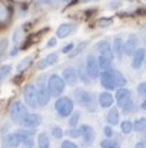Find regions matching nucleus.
Segmentation results:
<instances>
[{"mask_svg":"<svg viewBox=\"0 0 146 148\" xmlns=\"http://www.w3.org/2000/svg\"><path fill=\"white\" fill-rule=\"evenodd\" d=\"M73 97H75V101L82 108H85L86 111H89V112H95L96 111V99H95V95L92 92H89L88 89L77 88V89H75Z\"/></svg>","mask_w":146,"mask_h":148,"instance_id":"f257e3e1","label":"nucleus"},{"mask_svg":"<svg viewBox=\"0 0 146 148\" xmlns=\"http://www.w3.org/2000/svg\"><path fill=\"white\" fill-rule=\"evenodd\" d=\"M46 85H48L50 97H53V98L62 97V94H63L65 89H66V82H65L63 78L59 76L57 73H52V75L49 76L48 81H46Z\"/></svg>","mask_w":146,"mask_h":148,"instance_id":"f03ea898","label":"nucleus"},{"mask_svg":"<svg viewBox=\"0 0 146 148\" xmlns=\"http://www.w3.org/2000/svg\"><path fill=\"white\" fill-rule=\"evenodd\" d=\"M75 102L73 99L69 98V97H59L54 102V109H56V114L60 116V118H67L72 115V112L75 111Z\"/></svg>","mask_w":146,"mask_h":148,"instance_id":"7ed1b4c3","label":"nucleus"},{"mask_svg":"<svg viewBox=\"0 0 146 148\" xmlns=\"http://www.w3.org/2000/svg\"><path fill=\"white\" fill-rule=\"evenodd\" d=\"M9 114H10V119H12L13 122L22 124L23 118L29 114V112H27V105L23 103L22 101H14V102L10 105Z\"/></svg>","mask_w":146,"mask_h":148,"instance_id":"20e7f679","label":"nucleus"},{"mask_svg":"<svg viewBox=\"0 0 146 148\" xmlns=\"http://www.w3.org/2000/svg\"><path fill=\"white\" fill-rule=\"evenodd\" d=\"M45 78H40V81L36 85V102L37 106H46L50 101V94H49L48 85L43 82Z\"/></svg>","mask_w":146,"mask_h":148,"instance_id":"39448f33","label":"nucleus"},{"mask_svg":"<svg viewBox=\"0 0 146 148\" xmlns=\"http://www.w3.org/2000/svg\"><path fill=\"white\" fill-rule=\"evenodd\" d=\"M85 69L89 75L90 79H97L100 78V68H99V63H97V56L89 53L86 56V60H85Z\"/></svg>","mask_w":146,"mask_h":148,"instance_id":"423d86ee","label":"nucleus"},{"mask_svg":"<svg viewBox=\"0 0 146 148\" xmlns=\"http://www.w3.org/2000/svg\"><path fill=\"white\" fill-rule=\"evenodd\" d=\"M100 84L106 91H112V89H117L116 86V78H115V71L109 69V71H103L100 73Z\"/></svg>","mask_w":146,"mask_h":148,"instance_id":"0eeeda50","label":"nucleus"},{"mask_svg":"<svg viewBox=\"0 0 146 148\" xmlns=\"http://www.w3.org/2000/svg\"><path fill=\"white\" fill-rule=\"evenodd\" d=\"M23 99L24 103L30 108H37V102H36V85L29 84L26 85V88L23 89Z\"/></svg>","mask_w":146,"mask_h":148,"instance_id":"6e6552de","label":"nucleus"},{"mask_svg":"<svg viewBox=\"0 0 146 148\" xmlns=\"http://www.w3.org/2000/svg\"><path fill=\"white\" fill-rule=\"evenodd\" d=\"M79 132H80V137L83 138V144L86 147H90L95 141V130L88 125V124H83L79 127Z\"/></svg>","mask_w":146,"mask_h":148,"instance_id":"1a4fd4ad","label":"nucleus"},{"mask_svg":"<svg viewBox=\"0 0 146 148\" xmlns=\"http://www.w3.org/2000/svg\"><path fill=\"white\" fill-rule=\"evenodd\" d=\"M42 124V115H39V114H36V112H29L24 118H23V121H22V125H23V128H27V130H33V128H36L37 125H40Z\"/></svg>","mask_w":146,"mask_h":148,"instance_id":"9d476101","label":"nucleus"},{"mask_svg":"<svg viewBox=\"0 0 146 148\" xmlns=\"http://www.w3.org/2000/svg\"><path fill=\"white\" fill-rule=\"evenodd\" d=\"M62 78L67 85L72 86V85H76V82L79 79V75H77V71L73 66H66L62 72Z\"/></svg>","mask_w":146,"mask_h":148,"instance_id":"9b49d317","label":"nucleus"},{"mask_svg":"<svg viewBox=\"0 0 146 148\" xmlns=\"http://www.w3.org/2000/svg\"><path fill=\"white\" fill-rule=\"evenodd\" d=\"M145 59H146V49L138 48L132 55V68L133 69H141L143 66Z\"/></svg>","mask_w":146,"mask_h":148,"instance_id":"f8f14e48","label":"nucleus"},{"mask_svg":"<svg viewBox=\"0 0 146 148\" xmlns=\"http://www.w3.org/2000/svg\"><path fill=\"white\" fill-rule=\"evenodd\" d=\"M138 43H139V39L135 33H130L126 39V42L123 43V52L125 55H133V52L138 49Z\"/></svg>","mask_w":146,"mask_h":148,"instance_id":"ddd939ff","label":"nucleus"},{"mask_svg":"<svg viewBox=\"0 0 146 148\" xmlns=\"http://www.w3.org/2000/svg\"><path fill=\"white\" fill-rule=\"evenodd\" d=\"M57 60H59V55L56 52H52V53L46 55L43 59H40L37 62V69L43 71V69H46L49 66H53L54 63H57Z\"/></svg>","mask_w":146,"mask_h":148,"instance_id":"4468645a","label":"nucleus"},{"mask_svg":"<svg viewBox=\"0 0 146 148\" xmlns=\"http://www.w3.org/2000/svg\"><path fill=\"white\" fill-rule=\"evenodd\" d=\"M95 48H96V50L99 52V55H103V56H106V58H109V59L113 60L115 53H113V50H112V45H110L107 40H100V42H97L96 45H95Z\"/></svg>","mask_w":146,"mask_h":148,"instance_id":"2eb2a0df","label":"nucleus"},{"mask_svg":"<svg viewBox=\"0 0 146 148\" xmlns=\"http://www.w3.org/2000/svg\"><path fill=\"white\" fill-rule=\"evenodd\" d=\"M75 29H76V23H70V22L62 23V25L57 27V30H56V36L60 38V39H65V38H67L70 33H73Z\"/></svg>","mask_w":146,"mask_h":148,"instance_id":"dca6fc26","label":"nucleus"},{"mask_svg":"<svg viewBox=\"0 0 146 148\" xmlns=\"http://www.w3.org/2000/svg\"><path fill=\"white\" fill-rule=\"evenodd\" d=\"M12 19V9L9 4L0 0V26H6Z\"/></svg>","mask_w":146,"mask_h":148,"instance_id":"f3484780","label":"nucleus"},{"mask_svg":"<svg viewBox=\"0 0 146 148\" xmlns=\"http://www.w3.org/2000/svg\"><path fill=\"white\" fill-rule=\"evenodd\" d=\"M115 99H116V102H117L119 106H123L126 102H129L132 99L130 98V91L128 88H119V89H116Z\"/></svg>","mask_w":146,"mask_h":148,"instance_id":"a211bd4d","label":"nucleus"},{"mask_svg":"<svg viewBox=\"0 0 146 148\" xmlns=\"http://www.w3.org/2000/svg\"><path fill=\"white\" fill-rule=\"evenodd\" d=\"M123 43H125V42L122 40L120 36H116V38L113 39L112 50H113V53H115V56H116L117 59H122L123 55H125V52H123Z\"/></svg>","mask_w":146,"mask_h":148,"instance_id":"6ab92c4d","label":"nucleus"},{"mask_svg":"<svg viewBox=\"0 0 146 148\" xmlns=\"http://www.w3.org/2000/svg\"><path fill=\"white\" fill-rule=\"evenodd\" d=\"M99 105L102 106V108H110L112 106V103H113V95L109 92V91H105V92H102L100 95H99Z\"/></svg>","mask_w":146,"mask_h":148,"instance_id":"aec40b11","label":"nucleus"},{"mask_svg":"<svg viewBox=\"0 0 146 148\" xmlns=\"http://www.w3.org/2000/svg\"><path fill=\"white\" fill-rule=\"evenodd\" d=\"M106 118H107L109 125H117V122L120 121V114H119L117 108H112V109H109Z\"/></svg>","mask_w":146,"mask_h":148,"instance_id":"412c9836","label":"nucleus"},{"mask_svg":"<svg viewBox=\"0 0 146 148\" xmlns=\"http://www.w3.org/2000/svg\"><path fill=\"white\" fill-rule=\"evenodd\" d=\"M97 63H99V68L100 71H109L112 69V59L103 56V55H99L97 56Z\"/></svg>","mask_w":146,"mask_h":148,"instance_id":"4be33fe9","label":"nucleus"},{"mask_svg":"<svg viewBox=\"0 0 146 148\" xmlns=\"http://www.w3.org/2000/svg\"><path fill=\"white\" fill-rule=\"evenodd\" d=\"M37 147L39 148H50V140L46 132H40L37 135Z\"/></svg>","mask_w":146,"mask_h":148,"instance_id":"5701e85b","label":"nucleus"},{"mask_svg":"<svg viewBox=\"0 0 146 148\" xmlns=\"http://www.w3.org/2000/svg\"><path fill=\"white\" fill-rule=\"evenodd\" d=\"M133 130L136 132H146V118H138L135 122H133Z\"/></svg>","mask_w":146,"mask_h":148,"instance_id":"b1692460","label":"nucleus"},{"mask_svg":"<svg viewBox=\"0 0 146 148\" xmlns=\"http://www.w3.org/2000/svg\"><path fill=\"white\" fill-rule=\"evenodd\" d=\"M100 148H120L119 143L112 138H105L100 141Z\"/></svg>","mask_w":146,"mask_h":148,"instance_id":"393cba45","label":"nucleus"},{"mask_svg":"<svg viewBox=\"0 0 146 148\" xmlns=\"http://www.w3.org/2000/svg\"><path fill=\"white\" fill-rule=\"evenodd\" d=\"M30 63H32V56H27V58L22 59V60L16 65V72H23Z\"/></svg>","mask_w":146,"mask_h":148,"instance_id":"a878e982","label":"nucleus"},{"mask_svg":"<svg viewBox=\"0 0 146 148\" xmlns=\"http://www.w3.org/2000/svg\"><path fill=\"white\" fill-rule=\"evenodd\" d=\"M79 118H80V112L79 111H73L72 112V115L69 116V127L70 128H76L77 127V124H79Z\"/></svg>","mask_w":146,"mask_h":148,"instance_id":"bb28decb","label":"nucleus"},{"mask_svg":"<svg viewBox=\"0 0 146 148\" xmlns=\"http://www.w3.org/2000/svg\"><path fill=\"white\" fill-rule=\"evenodd\" d=\"M120 130H122V132L123 134H130L132 131H133V122L132 121H129V119H126V121H122L120 122Z\"/></svg>","mask_w":146,"mask_h":148,"instance_id":"cd10ccee","label":"nucleus"},{"mask_svg":"<svg viewBox=\"0 0 146 148\" xmlns=\"http://www.w3.org/2000/svg\"><path fill=\"white\" fill-rule=\"evenodd\" d=\"M115 78H116V86H117V89H119V88H125V85H126V78L123 76V73L119 72V71H115Z\"/></svg>","mask_w":146,"mask_h":148,"instance_id":"c85d7f7f","label":"nucleus"},{"mask_svg":"<svg viewBox=\"0 0 146 148\" xmlns=\"http://www.w3.org/2000/svg\"><path fill=\"white\" fill-rule=\"evenodd\" d=\"M88 45H89V42H88V40H85V42H80V43H79V45H77L75 49L69 53V56H70V58H75V56H77L79 53H82V52H83V49H85Z\"/></svg>","mask_w":146,"mask_h":148,"instance_id":"c756f323","label":"nucleus"},{"mask_svg":"<svg viewBox=\"0 0 146 148\" xmlns=\"http://www.w3.org/2000/svg\"><path fill=\"white\" fill-rule=\"evenodd\" d=\"M22 29H16L13 33V48H19V43L22 40Z\"/></svg>","mask_w":146,"mask_h":148,"instance_id":"7c9ffc66","label":"nucleus"},{"mask_svg":"<svg viewBox=\"0 0 146 148\" xmlns=\"http://www.w3.org/2000/svg\"><path fill=\"white\" fill-rule=\"evenodd\" d=\"M77 75H79V79L80 81H83L85 84H89L92 79L89 78V75H88V72H86V69H83L82 66L79 68V71H77Z\"/></svg>","mask_w":146,"mask_h":148,"instance_id":"2f4dec72","label":"nucleus"},{"mask_svg":"<svg viewBox=\"0 0 146 148\" xmlns=\"http://www.w3.org/2000/svg\"><path fill=\"white\" fill-rule=\"evenodd\" d=\"M10 72H12V66H10V65H3V66L0 68V82H1L7 75H10Z\"/></svg>","mask_w":146,"mask_h":148,"instance_id":"473e14b6","label":"nucleus"},{"mask_svg":"<svg viewBox=\"0 0 146 148\" xmlns=\"http://www.w3.org/2000/svg\"><path fill=\"white\" fill-rule=\"evenodd\" d=\"M50 131H52V135H53L54 138H57V140H60V138L63 137V134H65L63 130H62L60 127H57V125H53Z\"/></svg>","mask_w":146,"mask_h":148,"instance_id":"72a5a7b5","label":"nucleus"},{"mask_svg":"<svg viewBox=\"0 0 146 148\" xmlns=\"http://www.w3.org/2000/svg\"><path fill=\"white\" fill-rule=\"evenodd\" d=\"M120 108H122L123 112H126V114H128V112H133V111H135V102H133V99H130L129 102H126V103H125L123 106H120Z\"/></svg>","mask_w":146,"mask_h":148,"instance_id":"f704fd0d","label":"nucleus"},{"mask_svg":"<svg viewBox=\"0 0 146 148\" xmlns=\"http://www.w3.org/2000/svg\"><path fill=\"white\" fill-rule=\"evenodd\" d=\"M110 25H112V19H110V17H107V19H106V17H102V19L97 22V26H99V27H107V26H110Z\"/></svg>","mask_w":146,"mask_h":148,"instance_id":"c9c22d12","label":"nucleus"},{"mask_svg":"<svg viewBox=\"0 0 146 148\" xmlns=\"http://www.w3.org/2000/svg\"><path fill=\"white\" fill-rule=\"evenodd\" d=\"M138 92H139V95H142L143 98H146V82H141L138 85Z\"/></svg>","mask_w":146,"mask_h":148,"instance_id":"e433bc0d","label":"nucleus"},{"mask_svg":"<svg viewBox=\"0 0 146 148\" xmlns=\"http://www.w3.org/2000/svg\"><path fill=\"white\" fill-rule=\"evenodd\" d=\"M62 148H79L77 144H75L73 141H69V140H65L62 143Z\"/></svg>","mask_w":146,"mask_h":148,"instance_id":"4c0bfd02","label":"nucleus"},{"mask_svg":"<svg viewBox=\"0 0 146 148\" xmlns=\"http://www.w3.org/2000/svg\"><path fill=\"white\" fill-rule=\"evenodd\" d=\"M73 49H75V43H67L66 46H63V48H62V53L69 55V53H70Z\"/></svg>","mask_w":146,"mask_h":148,"instance_id":"58836bf2","label":"nucleus"},{"mask_svg":"<svg viewBox=\"0 0 146 148\" xmlns=\"http://www.w3.org/2000/svg\"><path fill=\"white\" fill-rule=\"evenodd\" d=\"M103 134H105L106 138H112V137H113V130H112V127H110V125L105 127V128H103Z\"/></svg>","mask_w":146,"mask_h":148,"instance_id":"ea45409f","label":"nucleus"},{"mask_svg":"<svg viewBox=\"0 0 146 148\" xmlns=\"http://www.w3.org/2000/svg\"><path fill=\"white\" fill-rule=\"evenodd\" d=\"M7 43H9L7 39H1V40H0V55H1V56H3V53L6 52V49H7Z\"/></svg>","mask_w":146,"mask_h":148,"instance_id":"a19ab883","label":"nucleus"},{"mask_svg":"<svg viewBox=\"0 0 146 148\" xmlns=\"http://www.w3.org/2000/svg\"><path fill=\"white\" fill-rule=\"evenodd\" d=\"M67 135L76 138V137H80V132H79V130H76V128H70V130L67 131Z\"/></svg>","mask_w":146,"mask_h":148,"instance_id":"79ce46f5","label":"nucleus"},{"mask_svg":"<svg viewBox=\"0 0 146 148\" xmlns=\"http://www.w3.org/2000/svg\"><path fill=\"white\" fill-rule=\"evenodd\" d=\"M39 1L43 4H48V6H57L60 0H39Z\"/></svg>","mask_w":146,"mask_h":148,"instance_id":"37998d69","label":"nucleus"},{"mask_svg":"<svg viewBox=\"0 0 146 148\" xmlns=\"http://www.w3.org/2000/svg\"><path fill=\"white\" fill-rule=\"evenodd\" d=\"M56 43H57L56 38H50V39L48 40V48H53V46H56Z\"/></svg>","mask_w":146,"mask_h":148,"instance_id":"c03bdc74","label":"nucleus"},{"mask_svg":"<svg viewBox=\"0 0 146 148\" xmlns=\"http://www.w3.org/2000/svg\"><path fill=\"white\" fill-rule=\"evenodd\" d=\"M135 148H146V143H138Z\"/></svg>","mask_w":146,"mask_h":148,"instance_id":"a18cd8bd","label":"nucleus"},{"mask_svg":"<svg viewBox=\"0 0 146 148\" xmlns=\"http://www.w3.org/2000/svg\"><path fill=\"white\" fill-rule=\"evenodd\" d=\"M83 3H89V1H99V0H82Z\"/></svg>","mask_w":146,"mask_h":148,"instance_id":"49530a36","label":"nucleus"},{"mask_svg":"<svg viewBox=\"0 0 146 148\" xmlns=\"http://www.w3.org/2000/svg\"><path fill=\"white\" fill-rule=\"evenodd\" d=\"M142 108H143V109H146V101L143 102V103H142Z\"/></svg>","mask_w":146,"mask_h":148,"instance_id":"de8ad7c7","label":"nucleus"},{"mask_svg":"<svg viewBox=\"0 0 146 148\" xmlns=\"http://www.w3.org/2000/svg\"><path fill=\"white\" fill-rule=\"evenodd\" d=\"M1 58H3V56H1V55H0V60H1Z\"/></svg>","mask_w":146,"mask_h":148,"instance_id":"09e8293b","label":"nucleus"},{"mask_svg":"<svg viewBox=\"0 0 146 148\" xmlns=\"http://www.w3.org/2000/svg\"><path fill=\"white\" fill-rule=\"evenodd\" d=\"M128 1H133V0H128Z\"/></svg>","mask_w":146,"mask_h":148,"instance_id":"8fccbe9b","label":"nucleus"},{"mask_svg":"<svg viewBox=\"0 0 146 148\" xmlns=\"http://www.w3.org/2000/svg\"><path fill=\"white\" fill-rule=\"evenodd\" d=\"M65 1H69V0H65Z\"/></svg>","mask_w":146,"mask_h":148,"instance_id":"3c124183","label":"nucleus"},{"mask_svg":"<svg viewBox=\"0 0 146 148\" xmlns=\"http://www.w3.org/2000/svg\"><path fill=\"white\" fill-rule=\"evenodd\" d=\"M20 148H24V147H20Z\"/></svg>","mask_w":146,"mask_h":148,"instance_id":"603ef678","label":"nucleus"}]
</instances>
